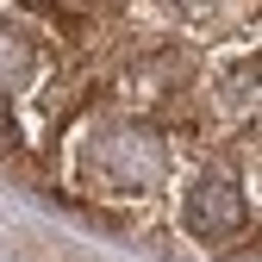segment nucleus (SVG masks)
<instances>
[{
  "label": "nucleus",
  "instance_id": "1",
  "mask_svg": "<svg viewBox=\"0 0 262 262\" xmlns=\"http://www.w3.org/2000/svg\"><path fill=\"white\" fill-rule=\"evenodd\" d=\"M94 169H100L106 181L119 187H150L162 175V138L150 125H106L100 131V144H94Z\"/></svg>",
  "mask_w": 262,
  "mask_h": 262
},
{
  "label": "nucleus",
  "instance_id": "3",
  "mask_svg": "<svg viewBox=\"0 0 262 262\" xmlns=\"http://www.w3.org/2000/svg\"><path fill=\"white\" fill-rule=\"evenodd\" d=\"M25 75H31V44L19 38L13 25H0V94H13Z\"/></svg>",
  "mask_w": 262,
  "mask_h": 262
},
{
  "label": "nucleus",
  "instance_id": "2",
  "mask_svg": "<svg viewBox=\"0 0 262 262\" xmlns=\"http://www.w3.org/2000/svg\"><path fill=\"white\" fill-rule=\"evenodd\" d=\"M250 225V206H244V187L231 175H200L187 193V231L200 237V244H225V237H237Z\"/></svg>",
  "mask_w": 262,
  "mask_h": 262
},
{
  "label": "nucleus",
  "instance_id": "4",
  "mask_svg": "<svg viewBox=\"0 0 262 262\" xmlns=\"http://www.w3.org/2000/svg\"><path fill=\"white\" fill-rule=\"evenodd\" d=\"M19 150V125H13V113L0 106V156H13Z\"/></svg>",
  "mask_w": 262,
  "mask_h": 262
}]
</instances>
